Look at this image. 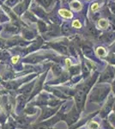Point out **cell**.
Masks as SVG:
<instances>
[{
	"mask_svg": "<svg viewBox=\"0 0 115 129\" xmlns=\"http://www.w3.org/2000/svg\"><path fill=\"white\" fill-rule=\"evenodd\" d=\"M65 63H66V65H67L68 66H70V60H69V59L65 60Z\"/></svg>",
	"mask_w": 115,
	"mask_h": 129,
	"instance_id": "9a60e30c",
	"label": "cell"
},
{
	"mask_svg": "<svg viewBox=\"0 0 115 129\" xmlns=\"http://www.w3.org/2000/svg\"><path fill=\"white\" fill-rule=\"evenodd\" d=\"M112 116H113V119L115 120V106H114V112H113V115H112Z\"/></svg>",
	"mask_w": 115,
	"mask_h": 129,
	"instance_id": "2e32d148",
	"label": "cell"
},
{
	"mask_svg": "<svg viewBox=\"0 0 115 129\" xmlns=\"http://www.w3.org/2000/svg\"><path fill=\"white\" fill-rule=\"evenodd\" d=\"M97 53H98L100 56L103 57V56L106 55V51L103 47H98V48H97Z\"/></svg>",
	"mask_w": 115,
	"mask_h": 129,
	"instance_id": "ba28073f",
	"label": "cell"
},
{
	"mask_svg": "<svg viewBox=\"0 0 115 129\" xmlns=\"http://www.w3.org/2000/svg\"><path fill=\"white\" fill-rule=\"evenodd\" d=\"M70 5L72 6V8L74 9L75 10H81V4L77 1H73V2L70 4Z\"/></svg>",
	"mask_w": 115,
	"mask_h": 129,
	"instance_id": "52a82bcc",
	"label": "cell"
},
{
	"mask_svg": "<svg viewBox=\"0 0 115 129\" xmlns=\"http://www.w3.org/2000/svg\"><path fill=\"white\" fill-rule=\"evenodd\" d=\"M113 101H112V100L109 101V103H107L105 107H104V109H103L102 111H101V116L105 117L106 115H107V114H108V113L112 110V108H113Z\"/></svg>",
	"mask_w": 115,
	"mask_h": 129,
	"instance_id": "7a4b0ae2",
	"label": "cell"
},
{
	"mask_svg": "<svg viewBox=\"0 0 115 129\" xmlns=\"http://www.w3.org/2000/svg\"><path fill=\"white\" fill-rule=\"evenodd\" d=\"M72 26L74 27V28H76V29H80V28H81V23H79V21L76 20V21H74V22L72 23Z\"/></svg>",
	"mask_w": 115,
	"mask_h": 129,
	"instance_id": "30bf717a",
	"label": "cell"
},
{
	"mask_svg": "<svg viewBox=\"0 0 115 129\" xmlns=\"http://www.w3.org/2000/svg\"><path fill=\"white\" fill-rule=\"evenodd\" d=\"M112 9H113V12H114V13H115V6H113V7H112Z\"/></svg>",
	"mask_w": 115,
	"mask_h": 129,
	"instance_id": "e0dca14e",
	"label": "cell"
},
{
	"mask_svg": "<svg viewBox=\"0 0 115 129\" xmlns=\"http://www.w3.org/2000/svg\"><path fill=\"white\" fill-rule=\"evenodd\" d=\"M106 39L108 41H113V40L115 39V35H113V34H108V35H106Z\"/></svg>",
	"mask_w": 115,
	"mask_h": 129,
	"instance_id": "9c48e42d",
	"label": "cell"
},
{
	"mask_svg": "<svg viewBox=\"0 0 115 129\" xmlns=\"http://www.w3.org/2000/svg\"><path fill=\"white\" fill-rule=\"evenodd\" d=\"M98 8H99L98 4H94L92 5V7H91V10H92L93 11H95V10H98Z\"/></svg>",
	"mask_w": 115,
	"mask_h": 129,
	"instance_id": "5bb4252c",
	"label": "cell"
},
{
	"mask_svg": "<svg viewBox=\"0 0 115 129\" xmlns=\"http://www.w3.org/2000/svg\"><path fill=\"white\" fill-rule=\"evenodd\" d=\"M58 14L62 17H65V18H70L72 17V14L70 12V11H68L66 10H64V9H62V10H59L58 11Z\"/></svg>",
	"mask_w": 115,
	"mask_h": 129,
	"instance_id": "277c9868",
	"label": "cell"
},
{
	"mask_svg": "<svg viewBox=\"0 0 115 129\" xmlns=\"http://www.w3.org/2000/svg\"><path fill=\"white\" fill-rule=\"evenodd\" d=\"M98 23H99V26L101 27V28H102V29H106L107 27V25H108V23H107V21L106 20V19H101V20H99Z\"/></svg>",
	"mask_w": 115,
	"mask_h": 129,
	"instance_id": "5b68a950",
	"label": "cell"
},
{
	"mask_svg": "<svg viewBox=\"0 0 115 129\" xmlns=\"http://www.w3.org/2000/svg\"><path fill=\"white\" fill-rule=\"evenodd\" d=\"M109 91L108 88H104V89H95V90L93 91L92 95H91V101L93 102H101L104 100L107 96V92Z\"/></svg>",
	"mask_w": 115,
	"mask_h": 129,
	"instance_id": "6da1fadb",
	"label": "cell"
},
{
	"mask_svg": "<svg viewBox=\"0 0 115 129\" xmlns=\"http://www.w3.org/2000/svg\"><path fill=\"white\" fill-rule=\"evenodd\" d=\"M19 60V56H14V57L11 59V61H12L13 64L17 63V61Z\"/></svg>",
	"mask_w": 115,
	"mask_h": 129,
	"instance_id": "4fadbf2b",
	"label": "cell"
},
{
	"mask_svg": "<svg viewBox=\"0 0 115 129\" xmlns=\"http://www.w3.org/2000/svg\"><path fill=\"white\" fill-rule=\"evenodd\" d=\"M113 77V72H112V70L109 68L107 72L103 74V76L101 77V81H108V80L112 79Z\"/></svg>",
	"mask_w": 115,
	"mask_h": 129,
	"instance_id": "3957f363",
	"label": "cell"
},
{
	"mask_svg": "<svg viewBox=\"0 0 115 129\" xmlns=\"http://www.w3.org/2000/svg\"><path fill=\"white\" fill-rule=\"evenodd\" d=\"M83 52H84L85 55L88 56V57H90V56L93 55V51H92V49H91L90 47H83Z\"/></svg>",
	"mask_w": 115,
	"mask_h": 129,
	"instance_id": "8992f818",
	"label": "cell"
},
{
	"mask_svg": "<svg viewBox=\"0 0 115 129\" xmlns=\"http://www.w3.org/2000/svg\"><path fill=\"white\" fill-rule=\"evenodd\" d=\"M89 31H90V33L92 34V35H96V34H97L96 29H95V28H94V27H90V28H89Z\"/></svg>",
	"mask_w": 115,
	"mask_h": 129,
	"instance_id": "7c38bea8",
	"label": "cell"
},
{
	"mask_svg": "<svg viewBox=\"0 0 115 129\" xmlns=\"http://www.w3.org/2000/svg\"><path fill=\"white\" fill-rule=\"evenodd\" d=\"M99 127V126L97 125L95 122H91L90 124H89V128L91 129H97Z\"/></svg>",
	"mask_w": 115,
	"mask_h": 129,
	"instance_id": "8fae6325",
	"label": "cell"
}]
</instances>
